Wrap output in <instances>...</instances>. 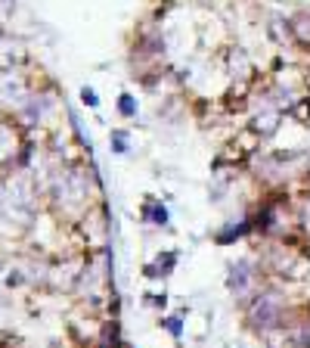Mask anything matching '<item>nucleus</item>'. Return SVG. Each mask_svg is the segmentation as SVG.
<instances>
[{
    "label": "nucleus",
    "mask_w": 310,
    "mask_h": 348,
    "mask_svg": "<svg viewBox=\"0 0 310 348\" xmlns=\"http://www.w3.org/2000/svg\"><path fill=\"white\" fill-rule=\"evenodd\" d=\"M84 100L90 103V106H96V94H93V90H84Z\"/></svg>",
    "instance_id": "obj_2"
},
{
    "label": "nucleus",
    "mask_w": 310,
    "mask_h": 348,
    "mask_svg": "<svg viewBox=\"0 0 310 348\" xmlns=\"http://www.w3.org/2000/svg\"><path fill=\"white\" fill-rule=\"evenodd\" d=\"M121 112H124V115H131V112H133V103H131V97H121Z\"/></svg>",
    "instance_id": "obj_1"
}]
</instances>
